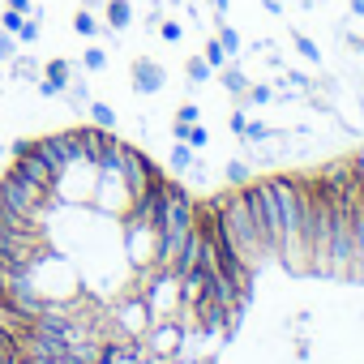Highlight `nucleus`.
Returning <instances> with one entry per match:
<instances>
[{
	"instance_id": "1",
	"label": "nucleus",
	"mask_w": 364,
	"mask_h": 364,
	"mask_svg": "<svg viewBox=\"0 0 364 364\" xmlns=\"http://www.w3.org/2000/svg\"><path fill=\"white\" fill-rule=\"evenodd\" d=\"M249 287L215 206L107 129L26 141L0 176L9 364H215Z\"/></svg>"
},
{
	"instance_id": "2",
	"label": "nucleus",
	"mask_w": 364,
	"mask_h": 364,
	"mask_svg": "<svg viewBox=\"0 0 364 364\" xmlns=\"http://www.w3.org/2000/svg\"><path fill=\"white\" fill-rule=\"evenodd\" d=\"M0 364H9V355H5V351H0Z\"/></svg>"
}]
</instances>
